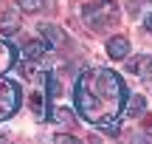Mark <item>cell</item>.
Wrapping results in <instances>:
<instances>
[{
    "label": "cell",
    "mask_w": 152,
    "mask_h": 144,
    "mask_svg": "<svg viewBox=\"0 0 152 144\" xmlns=\"http://www.w3.org/2000/svg\"><path fill=\"white\" fill-rule=\"evenodd\" d=\"M31 107H34L37 116H39V113H45V96H42V93H34V96H31Z\"/></svg>",
    "instance_id": "9c48e42d"
},
{
    "label": "cell",
    "mask_w": 152,
    "mask_h": 144,
    "mask_svg": "<svg viewBox=\"0 0 152 144\" xmlns=\"http://www.w3.org/2000/svg\"><path fill=\"white\" fill-rule=\"evenodd\" d=\"M144 28H147V31H152V14L147 17V20H144Z\"/></svg>",
    "instance_id": "4fadbf2b"
},
{
    "label": "cell",
    "mask_w": 152,
    "mask_h": 144,
    "mask_svg": "<svg viewBox=\"0 0 152 144\" xmlns=\"http://www.w3.org/2000/svg\"><path fill=\"white\" fill-rule=\"evenodd\" d=\"M130 54V40L127 37H110L107 40V57L110 60H127Z\"/></svg>",
    "instance_id": "3957f363"
},
{
    "label": "cell",
    "mask_w": 152,
    "mask_h": 144,
    "mask_svg": "<svg viewBox=\"0 0 152 144\" xmlns=\"http://www.w3.org/2000/svg\"><path fill=\"white\" fill-rule=\"evenodd\" d=\"M144 110H147V99H144V96H132V99L127 102V113H130V116H141Z\"/></svg>",
    "instance_id": "52a82bcc"
},
{
    "label": "cell",
    "mask_w": 152,
    "mask_h": 144,
    "mask_svg": "<svg viewBox=\"0 0 152 144\" xmlns=\"http://www.w3.org/2000/svg\"><path fill=\"white\" fill-rule=\"evenodd\" d=\"M14 107H17V88L6 79H0V119L14 113Z\"/></svg>",
    "instance_id": "7a4b0ae2"
},
{
    "label": "cell",
    "mask_w": 152,
    "mask_h": 144,
    "mask_svg": "<svg viewBox=\"0 0 152 144\" xmlns=\"http://www.w3.org/2000/svg\"><path fill=\"white\" fill-rule=\"evenodd\" d=\"M0 31H3V34L20 31V11H14V9L3 11V17H0Z\"/></svg>",
    "instance_id": "277c9868"
},
{
    "label": "cell",
    "mask_w": 152,
    "mask_h": 144,
    "mask_svg": "<svg viewBox=\"0 0 152 144\" xmlns=\"http://www.w3.org/2000/svg\"><path fill=\"white\" fill-rule=\"evenodd\" d=\"M39 37L48 40V45H54V48H59L62 43H65V34L59 31V28L54 26V23H45V26H39Z\"/></svg>",
    "instance_id": "5b68a950"
},
{
    "label": "cell",
    "mask_w": 152,
    "mask_h": 144,
    "mask_svg": "<svg viewBox=\"0 0 152 144\" xmlns=\"http://www.w3.org/2000/svg\"><path fill=\"white\" fill-rule=\"evenodd\" d=\"M56 90H59V88H56V79H54V76H48V93H51V96H56Z\"/></svg>",
    "instance_id": "7c38bea8"
},
{
    "label": "cell",
    "mask_w": 152,
    "mask_h": 144,
    "mask_svg": "<svg viewBox=\"0 0 152 144\" xmlns=\"http://www.w3.org/2000/svg\"><path fill=\"white\" fill-rule=\"evenodd\" d=\"M17 6H20L23 11H28V14H34V11H39L45 3L42 0H17Z\"/></svg>",
    "instance_id": "ba28073f"
},
{
    "label": "cell",
    "mask_w": 152,
    "mask_h": 144,
    "mask_svg": "<svg viewBox=\"0 0 152 144\" xmlns=\"http://www.w3.org/2000/svg\"><path fill=\"white\" fill-rule=\"evenodd\" d=\"M45 51H48V45L42 43V40H31V43H26V48H23V54L28 57V60H42Z\"/></svg>",
    "instance_id": "8992f818"
},
{
    "label": "cell",
    "mask_w": 152,
    "mask_h": 144,
    "mask_svg": "<svg viewBox=\"0 0 152 144\" xmlns=\"http://www.w3.org/2000/svg\"><path fill=\"white\" fill-rule=\"evenodd\" d=\"M144 127H147V130H152V116H147V122H144Z\"/></svg>",
    "instance_id": "5bb4252c"
},
{
    "label": "cell",
    "mask_w": 152,
    "mask_h": 144,
    "mask_svg": "<svg viewBox=\"0 0 152 144\" xmlns=\"http://www.w3.org/2000/svg\"><path fill=\"white\" fill-rule=\"evenodd\" d=\"M54 141H56V144H76L73 136H54Z\"/></svg>",
    "instance_id": "8fae6325"
},
{
    "label": "cell",
    "mask_w": 152,
    "mask_h": 144,
    "mask_svg": "<svg viewBox=\"0 0 152 144\" xmlns=\"http://www.w3.org/2000/svg\"><path fill=\"white\" fill-rule=\"evenodd\" d=\"M82 14L96 31H102L107 23H115V3L113 0H102L99 6H82Z\"/></svg>",
    "instance_id": "6da1fadb"
},
{
    "label": "cell",
    "mask_w": 152,
    "mask_h": 144,
    "mask_svg": "<svg viewBox=\"0 0 152 144\" xmlns=\"http://www.w3.org/2000/svg\"><path fill=\"white\" fill-rule=\"evenodd\" d=\"M54 119H56V122H62V124H71V122H73V113L59 107V110H54Z\"/></svg>",
    "instance_id": "30bf717a"
}]
</instances>
